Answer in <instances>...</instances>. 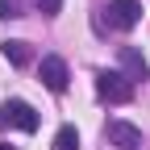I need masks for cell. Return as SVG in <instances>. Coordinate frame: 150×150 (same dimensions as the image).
Instances as JSON below:
<instances>
[{
    "mask_svg": "<svg viewBox=\"0 0 150 150\" xmlns=\"http://www.w3.org/2000/svg\"><path fill=\"white\" fill-rule=\"evenodd\" d=\"M54 150H79V129L75 125H63L54 134Z\"/></svg>",
    "mask_w": 150,
    "mask_h": 150,
    "instance_id": "obj_8",
    "label": "cell"
},
{
    "mask_svg": "<svg viewBox=\"0 0 150 150\" xmlns=\"http://www.w3.org/2000/svg\"><path fill=\"white\" fill-rule=\"evenodd\" d=\"M121 75H125L129 83L150 79V63L142 59V50H134V46H121Z\"/></svg>",
    "mask_w": 150,
    "mask_h": 150,
    "instance_id": "obj_6",
    "label": "cell"
},
{
    "mask_svg": "<svg viewBox=\"0 0 150 150\" xmlns=\"http://www.w3.org/2000/svg\"><path fill=\"white\" fill-rule=\"evenodd\" d=\"M33 4H38V8H42V17H54V13H59V8H63V0H33Z\"/></svg>",
    "mask_w": 150,
    "mask_h": 150,
    "instance_id": "obj_10",
    "label": "cell"
},
{
    "mask_svg": "<svg viewBox=\"0 0 150 150\" xmlns=\"http://www.w3.org/2000/svg\"><path fill=\"white\" fill-rule=\"evenodd\" d=\"M0 150H17V146H8V142H0Z\"/></svg>",
    "mask_w": 150,
    "mask_h": 150,
    "instance_id": "obj_11",
    "label": "cell"
},
{
    "mask_svg": "<svg viewBox=\"0 0 150 150\" xmlns=\"http://www.w3.org/2000/svg\"><path fill=\"white\" fill-rule=\"evenodd\" d=\"M104 134H108L112 146H121V150H138V146H142V129L129 125V121H108Z\"/></svg>",
    "mask_w": 150,
    "mask_h": 150,
    "instance_id": "obj_5",
    "label": "cell"
},
{
    "mask_svg": "<svg viewBox=\"0 0 150 150\" xmlns=\"http://www.w3.org/2000/svg\"><path fill=\"white\" fill-rule=\"evenodd\" d=\"M0 54H4L13 67H29V63H33V50H29V42H21V38H13V42H0Z\"/></svg>",
    "mask_w": 150,
    "mask_h": 150,
    "instance_id": "obj_7",
    "label": "cell"
},
{
    "mask_svg": "<svg viewBox=\"0 0 150 150\" xmlns=\"http://www.w3.org/2000/svg\"><path fill=\"white\" fill-rule=\"evenodd\" d=\"M38 108L25 104V100H4L0 104V129H21V134H33L38 129Z\"/></svg>",
    "mask_w": 150,
    "mask_h": 150,
    "instance_id": "obj_1",
    "label": "cell"
},
{
    "mask_svg": "<svg viewBox=\"0 0 150 150\" xmlns=\"http://www.w3.org/2000/svg\"><path fill=\"white\" fill-rule=\"evenodd\" d=\"M108 25H117V29H134L142 21V0H108Z\"/></svg>",
    "mask_w": 150,
    "mask_h": 150,
    "instance_id": "obj_3",
    "label": "cell"
},
{
    "mask_svg": "<svg viewBox=\"0 0 150 150\" xmlns=\"http://www.w3.org/2000/svg\"><path fill=\"white\" fill-rule=\"evenodd\" d=\"M38 75H42V83L50 88V92H67V63L59 59V54H46L42 63H38Z\"/></svg>",
    "mask_w": 150,
    "mask_h": 150,
    "instance_id": "obj_4",
    "label": "cell"
},
{
    "mask_svg": "<svg viewBox=\"0 0 150 150\" xmlns=\"http://www.w3.org/2000/svg\"><path fill=\"white\" fill-rule=\"evenodd\" d=\"M0 17H4V21L21 17V0H0Z\"/></svg>",
    "mask_w": 150,
    "mask_h": 150,
    "instance_id": "obj_9",
    "label": "cell"
},
{
    "mask_svg": "<svg viewBox=\"0 0 150 150\" xmlns=\"http://www.w3.org/2000/svg\"><path fill=\"white\" fill-rule=\"evenodd\" d=\"M96 96L104 104H129L134 100V83H129L121 71H100L96 75Z\"/></svg>",
    "mask_w": 150,
    "mask_h": 150,
    "instance_id": "obj_2",
    "label": "cell"
}]
</instances>
